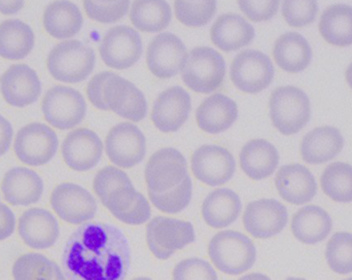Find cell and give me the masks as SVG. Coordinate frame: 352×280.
<instances>
[{"label": "cell", "mask_w": 352, "mask_h": 280, "mask_svg": "<svg viewBox=\"0 0 352 280\" xmlns=\"http://www.w3.org/2000/svg\"><path fill=\"white\" fill-rule=\"evenodd\" d=\"M62 265L69 280H125L131 265L129 242L115 226L82 224L66 242Z\"/></svg>", "instance_id": "6da1fadb"}, {"label": "cell", "mask_w": 352, "mask_h": 280, "mask_svg": "<svg viewBox=\"0 0 352 280\" xmlns=\"http://www.w3.org/2000/svg\"><path fill=\"white\" fill-rule=\"evenodd\" d=\"M93 189L101 203L122 223L140 226L150 219V203L119 168L107 166L101 169L95 176Z\"/></svg>", "instance_id": "7a4b0ae2"}, {"label": "cell", "mask_w": 352, "mask_h": 280, "mask_svg": "<svg viewBox=\"0 0 352 280\" xmlns=\"http://www.w3.org/2000/svg\"><path fill=\"white\" fill-rule=\"evenodd\" d=\"M211 262L221 272L240 275L252 268L256 260L254 242L240 232L221 231L208 244Z\"/></svg>", "instance_id": "3957f363"}, {"label": "cell", "mask_w": 352, "mask_h": 280, "mask_svg": "<svg viewBox=\"0 0 352 280\" xmlns=\"http://www.w3.org/2000/svg\"><path fill=\"white\" fill-rule=\"evenodd\" d=\"M96 64L92 47L80 41H66L58 43L50 52L47 69L59 82L76 84L86 80Z\"/></svg>", "instance_id": "277c9868"}, {"label": "cell", "mask_w": 352, "mask_h": 280, "mask_svg": "<svg viewBox=\"0 0 352 280\" xmlns=\"http://www.w3.org/2000/svg\"><path fill=\"white\" fill-rule=\"evenodd\" d=\"M269 109L273 125L283 136L301 131L311 117L309 97L294 86L275 89L271 94Z\"/></svg>", "instance_id": "5b68a950"}, {"label": "cell", "mask_w": 352, "mask_h": 280, "mask_svg": "<svg viewBox=\"0 0 352 280\" xmlns=\"http://www.w3.org/2000/svg\"><path fill=\"white\" fill-rule=\"evenodd\" d=\"M225 76V59L219 52L208 47L192 49L182 69V78L186 86L202 94L217 90L223 84Z\"/></svg>", "instance_id": "8992f818"}, {"label": "cell", "mask_w": 352, "mask_h": 280, "mask_svg": "<svg viewBox=\"0 0 352 280\" xmlns=\"http://www.w3.org/2000/svg\"><path fill=\"white\" fill-rule=\"evenodd\" d=\"M195 240L196 234L190 222L157 217L146 226V242L159 260H167Z\"/></svg>", "instance_id": "52a82bcc"}, {"label": "cell", "mask_w": 352, "mask_h": 280, "mask_svg": "<svg viewBox=\"0 0 352 280\" xmlns=\"http://www.w3.org/2000/svg\"><path fill=\"white\" fill-rule=\"evenodd\" d=\"M45 121L60 130L80 125L86 117L87 105L76 89L55 86L47 91L41 103Z\"/></svg>", "instance_id": "ba28073f"}, {"label": "cell", "mask_w": 352, "mask_h": 280, "mask_svg": "<svg viewBox=\"0 0 352 280\" xmlns=\"http://www.w3.org/2000/svg\"><path fill=\"white\" fill-rule=\"evenodd\" d=\"M274 74L270 58L256 50L240 52L234 58L230 70L234 86L248 94H256L268 88Z\"/></svg>", "instance_id": "9c48e42d"}, {"label": "cell", "mask_w": 352, "mask_h": 280, "mask_svg": "<svg viewBox=\"0 0 352 280\" xmlns=\"http://www.w3.org/2000/svg\"><path fill=\"white\" fill-rule=\"evenodd\" d=\"M142 41L135 29L125 25L113 27L105 33L100 47L101 59L113 69H127L142 55Z\"/></svg>", "instance_id": "30bf717a"}, {"label": "cell", "mask_w": 352, "mask_h": 280, "mask_svg": "<svg viewBox=\"0 0 352 280\" xmlns=\"http://www.w3.org/2000/svg\"><path fill=\"white\" fill-rule=\"evenodd\" d=\"M188 164L182 153L173 147L159 149L148 160L146 182L148 192H169L188 177Z\"/></svg>", "instance_id": "8fae6325"}, {"label": "cell", "mask_w": 352, "mask_h": 280, "mask_svg": "<svg viewBox=\"0 0 352 280\" xmlns=\"http://www.w3.org/2000/svg\"><path fill=\"white\" fill-rule=\"evenodd\" d=\"M59 141L54 130L45 124L32 123L16 133L14 149L21 162L38 167L55 157Z\"/></svg>", "instance_id": "7c38bea8"}, {"label": "cell", "mask_w": 352, "mask_h": 280, "mask_svg": "<svg viewBox=\"0 0 352 280\" xmlns=\"http://www.w3.org/2000/svg\"><path fill=\"white\" fill-rule=\"evenodd\" d=\"M103 100L109 111L132 122L142 121L148 113L144 93L135 85L113 72L105 82Z\"/></svg>", "instance_id": "4fadbf2b"}, {"label": "cell", "mask_w": 352, "mask_h": 280, "mask_svg": "<svg viewBox=\"0 0 352 280\" xmlns=\"http://www.w3.org/2000/svg\"><path fill=\"white\" fill-rule=\"evenodd\" d=\"M192 171L195 177L203 184L219 186L234 176L236 162L233 155L225 147L205 144L192 153Z\"/></svg>", "instance_id": "5bb4252c"}, {"label": "cell", "mask_w": 352, "mask_h": 280, "mask_svg": "<svg viewBox=\"0 0 352 280\" xmlns=\"http://www.w3.org/2000/svg\"><path fill=\"white\" fill-rule=\"evenodd\" d=\"M51 205L58 217L72 225L94 219L97 203L89 191L78 184L65 182L54 189Z\"/></svg>", "instance_id": "9a60e30c"}, {"label": "cell", "mask_w": 352, "mask_h": 280, "mask_svg": "<svg viewBox=\"0 0 352 280\" xmlns=\"http://www.w3.org/2000/svg\"><path fill=\"white\" fill-rule=\"evenodd\" d=\"M105 151L111 163L122 168H132L146 157V138L138 126L121 123L107 134Z\"/></svg>", "instance_id": "2e32d148"}, {"label": "cell", "mask_w": 352, "mask_h": 280, "mask_svg": "<svg viewBox=\"0 0 352 280\" xmlns=\"http://www.w3.org/2000/svg\"><path fill=\"white\" fill-rule=\"evenodd\" d=\"M287 207L275 199H261L248 203L243 215L246 231L254 238L267 239L278 235L287 227Z\"/></svg>", "instance_id": "e0dca14e"}, {"label": "cell", "mask_w": 352, "mask_h": 280, "mask_svg": "<svg viewBox=\"0 0 352 280\" xmlns=\"http://www.w3.org/2000/svg\"><path fill=\"white\" fill-rule=\"evenodd\" d=\"M188 57L182 39L170 32L157 35L148 47L146 63L157 78H170L182 72Z\"/></svg>", "instance_id": "ac0fdd59"}, {"label": "cell", "mask_w": 352, "mask_h": 280, "mask_svg": "<svg viewBox=\"0 0 352 280\" xmlns=\"http://www.w3.org/2000/svg\"><path fill=\"white\" fill-rule=\"evenodd\" d=\"M0 91L8 105L28 107L41 96V80L32 68L26 64H16L10 66L0 78Z\"/></svg>", "instance_id": "d6986e66"}, {"label": "cell", "mask_w": 352, "mask_h": 280, "mask_svg": "<svg viewBox=\"0 0 352 280\" xmlns=\"http://www.w3.org/2000/svg\"><path fill=\"white\" fill-rule=\"evenodd\" d=\"M190 107V94L182 87H171L159 95L153 107L151 118L160 131L165 133L176 132L188 119Z\"/></svg>", "instance_id": "ffe728a7"}, {"label": "cell", "mask_w": 352, "mask_h": 280, "mask_svg": "<svg viewBox=\"0 0 352 280\" xmlns=\"http://www.w3.org/2000/svg\"><path fill=\"white\" fill-rule=\"evenodd\" d=\"M103 143L92 130L80 128L68 133L62 144V155L68 167L88 171L100 162Z\"/></svg>", "instance_id": "44dd1931"}, {"label": "cell", "mask_w": 352, "mask_h": 280, "mask_svg": "<svg viewBox=\"0 0 352 280\" xmlns=\"http://www.w3.org/2000/svg\"><path fill=\"white\" fill-rule=\"evenodd\" d=\"M275 186L281 198L294 205L309 202L318 193L316 177L301 164L283 166L275 176Z\"/></svg>", "instance_id": "7402d4cb"}, {"label": "cell", "mask_w": 352, "mask_h": 280, "mask_svg": "<svg viewBox=\"0 0 352 280\" xmlns=\"http://www.w3.org/2000/svg\"><path fill=\"white\" fill-rule=\"evenodd\" d=\"M19 234L29 248L47 250L52 248L59 238V224L45 209H28L19 219Z\"/></svg>", "instance_id": "603a6c76"}, {"label": "cell", "mask_w": 352, "mask_h": 280, "mask_svg": "<svg viewBox=\"0 0 352 280\" xmlns=\"http://www.w3.org/2000/svg\"><path fill=\"white\" fill-rule=\"evenodd\" d=\"M1 191L8 204L28 206L38 202L43 197V178L28 168H12L4 175Z\"/></svg>", "instance_id": "cb8c5ba5"}, {"label": "cell", "mask_w": 352, "mask_h": 280, "mask_svg": "<svg viewBox=\"0 0 352 280\" xmlns=\"http://www.w3.org/2000/svg\"><path fill=\"white\" fill-rule=\"evenodd\" d=\"M211 41L221 51L234 52L250 45L256 36L254 26L237 14L219 16L211 27Z\"/></svg>", "instance_id": "d4e9b609"}, {"label": "cell", "mask_w": 352, "mask_h": 280, "mask_svg": "<svg viewBox=\"0 0 352 280\" xmlns=\"http://www.w3.org/2000/svg\"><path fill=\"white\" fill-rule=\"evenodd\" d=\"M237 118V103L221 93L205 99L196 111L199 128L209 134L226 131L232 127Z\"/></svg>", "instance_id": "484cf974"}, {"label": "cell", "mask_w": 352, "mask_h": 280, "mask_svg": "<svg viewBox=\"0 0 352 280\" xmlns=\"http://www.w3.org/2000/svg\"><path fill=\"white\" fill-rule=\"evenodd\" d=\"M344 138L337 128H316L304 136L301 143L302 159L311 165H320L336 158L342 151Z\"/></svg>", "instance_id": "4316f807"}, {"label": "cell", "mask_w": 352, "mask_h": 280, "mask_svg": "<svg viewBox=\"0 0 352 280\" xmlns=\"http://www.w3.org/2000/svg\"><path fill=\"white\" fill-rule=\"evenodd\" d=\"M291 229L296 239L302 244L314 246L326 240L332 232V217L322 207L308 205L295 213Z\"/></svg>", "instance_id": "83f0119b"}, {"label": "cell", "mask_w": 352, "mask_h": 280, "mask_svg": "<svg viewBox=\"0 0 352 280\" xmlns=\"http://www.w3.org/2000/svg\"><path fill=\"white\" fill-rule=\"evenodd\" d=\"M240 167L254 180H262L274 173L279 164L276 147L265 140L248 141L239 155Z\"/></svg>", "instance_id": "f1b7e54d"}, {"label": "cell", "mask_w": 352, "mask_h": 280, "mask_svg": "<svg viewBox=\"0 0 352 280\" xmlns=\"http://www.w3.org/2000/svg\"><path fill=\"white\" fill-rule=\"evenodd\" d=\"M273 57L281 69L297 74L309 66L312 50L303 35L298 32H287L281 35L275 43Z\"/></svg>", "instance_id": "f546056e"}, {"label": "cell", "mask_w": 352, "mask_h": 280, "mask_svg": "<svg viewBox=\"0 0 352 280\" xmlns=\"http://www.w3.org/2000/svg\"><path fill=\"white\" fill-rule=\"evenodd\" d=\"M241 200L230 189H217L207 195L202 205V217L207 225L215 229L228 227L237 221Z\"/></svg>", "instance_id": "4dcf8cb0"}, {"label": "cell", "mask_w": 352, "mask_h": 280, "mask_svg": "<svg viewBox=\"0 0 352 280\" xmlns=\"http://www.w3.org/2000/svg\"><path fill=\"white\" fill-rule=\"evenodd\" d=\"M84 18L74 2L55 1L50 3L43 14V26L52 36L70 39L80 32Z\"/></svg>", "instance_id": "1f68e13d"}, {"label": "cell", "mask_w": 352, "mask_h": 280, "mask_svg": "<svg viewBox=\"0 0 352 280\" xmlns=\"http://www.w3.org/2000/svg\"><path fill=\"white\" fill-rule=\"evenodd\" d=\"M34 47V33L26 23L16 19L0 24V56L8 60H22Z\"/></svg>", "instance_id": "d6a6232c"}, {"label": "cell", "mask_w": 352, "mask_h": 280, "mask_svg": "<svg viewBox=\"0 0 352 280\" xmlns=\"http://www.w3.org/2000/svg\"><path fill=\"white\" fill-rule=\"evenodd\" d=\"M320 32L331 45H352V6L339 3L326 8L320 17Z\"/></svg>", "instance_id": "836d02e7"}, {"label": "cell", "mask_w": 352, "mask_h": 280, "mask_svg": "<svg viewBox=\"0 0 352 280\" xmlns=\"http://www.w3.org/2000/svg\"><path fill=\"white\" fill-rule=\"evenodd\" d=\"M130 19L138 30L156 33L168 27L173 12L166 1H134L130 10Z\"/></svg>", "instance_id": "e575fe53"}, {"label": "cell", "mask_w": 352, "mask_h": 280, "mask_svg": "<svg viewBox=\"0 0 352 280\" xmlns=\"http://www.w3.org/2000/svg\"><path fill=\"white\" fill-rule=\"evenodd\" d=\"M14 280H67L61 268L41 254L21 256L12 266Z\"/></svg>", "instance_id": "d590c367"}, {"label": "cell", "mask_w": 352, "mask_h": 280, "mask_svg": "<svg viewBox=\"0 0 352 280\" xmlns=\"http://www.w3.org/2000/svg\"><path fill=\"white\" fill-rule=\"evenodd\" d=\"M320 184L324 194L332 200L352 202V166L343 162L330 164L322 172Z\"/></svg>", "instance_id": "8d00e7d4"}, {"label": "cell", "mask_w": 352, "mask_h": 280, "mask_svg": "<svg viewBox=\"0 0 352 280\" xmlns=\"http://www.w3.org/2000/svg\"><path fill=\"white\" fill-rule=\"evenodd\" d=\"M326 259L331 270L335 273L341 275L352 273V234L335 233L327 244Z\"/></svg>", "instance_id": "74e56055"}, {"label": "cell", "mask_w": 352, "mask_h": 280, "mask_svg": "<svg viewBox=\"0 0 352 280\" xmlns=\"http://www.w3.org/2000/svg\"><path fill=\"white\" fill-rule=\"evenodd\" d=\"M192 184L190 175L178 184L175 189L169 191V192L156 193L148 192L151 202L155 207L165 213H182L190 204V199H192Z\"/></svg>", "instance_id": "f35d334b"}, {"label": "cell", "mask_w": 352, "mask_h": 280, "mask_svg": "<svg viewBox=\"0 0 352 280\" xmlns=\"http://www.w3.org/2000/svg\"><path fill=\"white\" fill-rule=\"evenodd\" d=\"M176 18L188 27L205 26L217 12V1H175Z\"/></svg>", "instance_id": "ab89813d"}, {"label": "cell", "mask_w": 352, "mask_h": 280, "mask_svg": "<svg viewBox=\"0 0 352 280\" xmlns=\"http://www.w3.org/2000/svg\"><path fill=\"white\" fill-rule=\"evenodd\" d=\"M130 1H85L89 18L104 24L118 22L127 14Z\"/></svg>", "instance_id": "60d3db41"}, {"label": "cell", "mask_w": 352, "mask_h": 280, "mask_svg": "<svg viewBox=\"0 0 352 280\" xmlns=\"http://www.w3.org/2000/svg\"><path fill=\"white\" fill-rule=\"evenodd\" d=\"M318 12L316 1H285L283 16L292 27H304L316 20Z\"/></svg>", "instance_id": "b9f144b4"}, {"label": "cell", "mask_w": 352, "mask_h": 280, "mask_svg": "<svg viewBox=\"0 0 352 280\" xmlns=\"http://www.w3.org/2000/svg\"><path fill=\"white\" fill-rule=\"evenodd\" d=\"M173 280H219L217 272L206 261L199 258L182 261L173 269Z\"/></svg>", "instance_id": "7bdbcfd3"}, {"label": "cell", "mask_w": 352, "mask_h": 280, "mask_svg": "<svg viewBox=\"0 0 352 280\" xmlns=\"http://www.w3.org/2000/svg\"><path fill=\"white\" fill-rule=\"evenodd\" d=\"M238 6L250 20L263 22L276 14L279 1H238Z\"/></svg>", "instance_id": "ee69618b"}, {"label": "cell", "mask_w": 352, "mask_h": 280, "mask_svg": "<svg viewBox=\"0 0 352 280\" xmlns=\"http://www.w3.org/2000/svg\"><path fill=\"white\" fill-rule=\"evenodd\" d=\"M113 72H103L97 74L93 76L92 80L89 82L87 87V95L89 100L96 109L100 111H109L104 100H103V88H104L105 82L109 80V76Z\"/></svg>", "instance_id": "f6af8a7d"}, {"label": "cell", "mask_w": 352, "mask_h": 280, "mask_svg": "<svg viewBox=\"0 0 352 280\" xmlns=\"http://www.w3.org/2000/svg\"><path fill=\"white\" fill-rule=\"evenodd\" d=\"M16 217L10 207L0 203V241L8 239L14 233Z\"/></svg>", "instance_id": "bcb514c9"}, {"label": "cell", "mask_w": 352, "mask_h": 280, "mask_svg": "<svg viewBox=\"0 0 352 280\" xmlns=\"http://www.w3.org/2000/svg\"><path fill=\"white\" fill-rule=\"evenodd\" d=\"M12 127L6 118L0 116V157L10 149L12 140Z\"/></svg>", "instance_id": "7dc6e473"}, {"label": "cell", "mask_w": 352, "mask_h": 280, "mask_svg": "<svg viewBox=\"0 0 352 280\" xmlns=\"http://www.w3.org/2000/svg\"><path fill=\"white\" fill-rule=\"evenodd\" d=\"M24 4V1H0V12L4 14H16Z\"/></svg>", "instance_id": "c3c4849f"}, {"label": "cell", "mask_w": 352, "mask_h": 280, "mask_svg": "<svg viewBox=\"0 0 352 280\" xmlns=\"http://www.w3.org/2000/svg\"><path fill=\"white\" fill-rule=\"evenodd\" d=\"M239 280H271L267 275L263 273H252V274L245 275Z\"/></svg>", "instance_id": "681fc988"}, {"label": "cell", "mask_w": 352, "mask_h": 280, "mask_svg": "<svg viewBox=\"0 0 352 280\" xmlns=\"http://www.w3.org/2000/svg\"><path fill=\"white\" fill-rule=\"evenodd\" d=\"M346 80L349 83V87L352 89V62L349 64L346 70Z\"/></svg>", "instance_id": "f907efd6"}, {"label": "cell", "mask_w": 352, "mask_h": 280, "mask_svg": "<svg viewBox=\"0 0 352 280\" xmlns=\"http://www.w3.org/2000/svg\"><path fill=\"white\" fill-rule=\"evenodd\" d=\"M287 280H307L304 279H300V277H289Z\"/></svg>", "instance_id": "816d5d0a"}, {"label": "cell", "mask_w": 352, "mask_h": 280, "mask_svg": "<svg viewBox=\"0 0 352 280\" xmlns=\"http://www.w3.org/2000/svg\"><path fill=\"white\" fill-rule=\"evenodd\" d=\"M133 280H153V279H148V277H138V279H135Z\"/></svg>", "instance_id": "f5cc1de1"}, {"label": "cell", "mask_w": 352, "mask_h": 280, "mask_svg": "<svg viewBox=\"0 0 352 280\" xmlns=\"http://www.w3.org/2000/svg\"><path fill=\"white\" fill-rule=\"evenodd\" d=\"M344 280H352V277H351V279H344Z\"/></svg>", "instance_id": "db71d44e"}]
</instances>
